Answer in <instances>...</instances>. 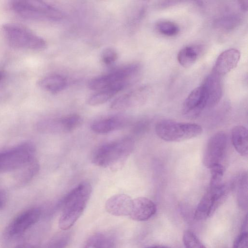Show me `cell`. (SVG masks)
Wrapping results in <instances>:
<instances>
[{
	"mask_svg": "<svg viewBox=\"0 0 248 248\" xmlns=\"http://www.w3.org/2000/svg\"><path fill=\"white\" fill-rule=\"evenodd\" d=\"M70 236L67 233H61L54 237L46 248H66L69 242Z\"/></svg>",
	"mask_w": 248,
	"mask_h": 248,
	"instance_id": "cell-30",
	"label": "cell"
},
{
	"mask_svg": "<svg viewBox=\"0 0 248 248\" xmlns=\"http://www.w3.org/2000/svg\"><path fill=\"white\" fill-rule=\"evenodd\" d=\"M9 6L14 13L26 19L57 21L63 17L59 9L43 1L16 0L11 1Z\"/></svg>",
	"mask_w": 248,
	"mask_h": 248,
	"instance_id": "cell-4",
	"label": "cell"
},
{
	"mask_svg": "<svg viewBox=\"0 0 248 248\" xmlns=\"http://www.w3.org/2000/svg\"><path fill=\"white\" fill-rule=\"evenodd\" d=\"M232 248H248V232H241V234L234 240Z\"/></svg>",
	"mask_w": 248,
	"mask_h": 248,
	"instance_id": "cell-32",
	"label": "cell"
},
{
	"mask_svg": "<svg viewBox=\"0 0 248 248\" xmlns=\"http://www.w3.org/2000/svg\"><path fill=\"white\" fill-rule=\"evenodd\" d=\"M227 144V137L225 132L219 131L213 135L208 140L203 153V165L210 169L216 164H221Z\"/></svg>",
	"mask_w": 248,
	"mask_h": 248,
	"instance_id": "cell-9",
	"label": "cell"
},
{
	"mask_svg": "<svg viewBox=\"0 0 248 248\" xmlns=\"http://www.w3.org/2000/svg\"><path fill=\"white\" fill-rule=\"evenodd\" d=\"M118 54L117 50L113 47H107L103 49L101 54V59L106 65L113 63L118 59Z\"/></svg>",
	"mask_w": 248,
	"mask_h": 248,
	"instance_id": "cell-31",
	"label": "cell"
},
{
	"mask_svg": "<svg viewBox=\"0 0 248 248\" xmlns=\"http://www.w3.org/2000/svg\"><path fill=\"white\" fill-rule=\"evenodd\" d=\"M156 211V205L152 201L146 197H138L133 199L129 216L134 220L146 221L152 217Z\"/></svg>",
	"mask_w": 248,
	"mask_h": 248,
	"instance_id": "cell-16",
	"label": "cell"
},
{
	"mask_svg": "<svg viewBox=\"0 0 248 248\" xmlns=\"http://www.w3.org/2000/svg\"><path fill=\"white\" fill-rule=\"evenodd\" d=\"M133 199L124 194L114 195L106 201L105 208L110 214L115 216H129Z\"/></svg>",
	"mask_w": 248,
	"mask_h": 248,
	"instance_id": "cell-18",
	"label": "cell"
},
{
	"mask_svg": "<svg viewBox=\"0 0 248 248\" xmlns=\"http://www.w3.org/2000/svg\"><path fill=\"white\" fill-rule=\"evenodd\" d=\"M146 248H170L169 247L163 246H151L149 247H147Z\"/></svg>",
	"mask_w": 248,
	"mask_h": 248,
	"instance_id": "cell-37",
	"label": "cell"
},
{
	"mask_svg": "<svg viewBox=\"0 0 248 248\" xmlns=\"http://www.w3.org/2000/svg\"><path fill=\"white\" fill-rule=\"evenodd\" d=\"M202 85L207 95L206 108H212L219 103L222 95L220 76L213 71L205 78Z\"/></svg>",
	"mask_w": 248,
	"mask_h": 248,
	"instance_id": "cell-15",
	"label": "cell"
},
{
	"mask_svg": "<svg viewBox=\"0 0 248 248\" xmlns=\"http://www.w3.org/2000/svg\"><path fill=\"white\" fill-rule=\"evenodd\" d=\"M239 5L240 8L245 11H247L248 10V0H242L238 1Z\"/></svg>",
	"mask_w": 248,
	"mask_h": 248,
	"instance_id": "cell-34",
	"label": "cell"
},
{
	"mask_svg": "<svg viewBox=\"0 0 248 248\" xmlns=\"http://www.w3.org/2000/svg\"><path fill=\"white\" fill-rule=\"evenodd\" d=\"M92 191L90 183L84 181L70 191L61 201L62 208L59 221V228L63 231L70 229L79 218L86 208Z\"/></svg>",
	"mask_w": 248,
	"mask_h": 248,
	"instance_id": "cell-1",
	"label": "cell"
},
{
	"mask_svg": "<svg viewBox=\"0 0 248 248\" xmlns=\"http://www.w3.org/2000/svg\"><path fill=\"white\" fill-rule=\"evenodd\" d=\"M82 122L81 117L78 114H73L56 118L44 122V130L50 133H69L78 127Z\"/></svg>",
	"mask_w": 248,
	"mask_h": 248,
	"instance_id": "cell-12",
	"label": "cell"
},
{
	"mask_svg": "<svg viewBox=\"0 0 248 248\" xmlns=\"http://www.w3.org/2000/svg\"><path fill=\"white\" fill-rule=\"evenodd\" d=\"M183 241L185 248H206L197 236L190 231L184 232Z\"/></svg>",
	"mask_w": 248,
	"mask_h": 248,
	"instance_id": "cell-28",
	"label": "cell"
},
{
	"mask_svg": "<svg viewBox=\"0 0 248 248\" xmlns=\"http://www.w3.org/2000/svg\"><path fill=\"white\" fill-rule=\"evenodd\" d=\"M80 248H116V242L111 235L97 232L89 237Z\"/></svg>",
	"mask_w": 248,
	"mask_h": 248,
	"instance_id": "cell-21",
	"label": "cell"
},
{
	"mask_svg": "<svg viewBox=\"0 0 248 248\" xmlns=\"http://www.w3.org/2000/svg\"><path fill=\"white\" fill-rule=\"evenodd\" d=\"M6 77V73L2 70H0V82L2 81Z\"/></svg>",
	"mask_w": 248,
	"mask_h": 248,
	"instance_id": "cell-36",
	"label": "cell"
},
{
	"mask_svg": "<svg viewBox=\"0 0 248 248\" xmlns=\"http://www.w3.org/2000/svg\"><path fill=\"white\" fill-rule=\"evenodd\" d=\"M141 66L139 63L126 65L92 79L88 86L90 89L97 92L111 89L118 93L139 74Z\"/></svg>",
	"mask_w": 248,
	"mask_h": 248,
	"instance_id": "cell-3",
	"label": "cell"
},
{
	"mask_svg": "<svg viewBox=\"0 0 248 248\" xmlns=\"http://www.w3.org/2000/svg\"><path fill=\"white\" fill-rule=\"evenodd\" d=\"M200 49L194 46H186L182 48L178 53L177 59L179 64L185 68L193 65L199 55Z\"/></svg>",
	"mask_w": 248,
	"mask_h": 248,
	"instance_id": "cell-23",
	"label": "cell"
},
{
	"mask_svg": "<svg viewBox=\"0 0 248 248\" xmlns=\"http://www.w3.org/2000/svg\"><path fill=\"white\" fill-rule=\"evenodd\" d=\"M66 79L59 74H51L40 78L38 86L43 90L51 93H57L64 90L67 86Z\"/></svg>",
	"mask_w": 248,
	"mask_h": 248,
	"instance_id": "cell-19",
	"label": "cell"
},
{
	"mask_svg": "<svg viewBox=\"0 0 248 248\" xmlns=\"http://www.w3.org/2000/svg\"><path fill=\"white\" fill-rule=\"evenodd\" d=\"M148 89L142 87L123 94L114 100L110 105L111 109L124 110L143 104L148 94Z\"/></svg>",
	"mask_w": 248,
	"mask_h": 248,
	"instance_id": "cell-13",
	"label": "cell"
},
{
	"mask_svg": "<svg viewBox=\"0 0 248 248\" xmlns=\"http://www.w3.org/2000/svg\"><path fill=\"white\" fill-rule=\"evenodd\" d=\"M228 193V188L223 184L217 187H209L198 204L194 214L195 219L202 220L211 216L224 202Z\"/></svg>",
	"mask_w": 248,
	"mask_h": 248,
	"instance_id": "cell-8",
	"label": "cell"
},
{
	"mask_svg": "<svg viewBox=\"0 0 248 248\" xmlns=\"http://www.w3.org/2000/svg\"><path fill=\"white\" fill-rule=\"evenodd\" d=\"M1 30L7 42L14 48L42 50L46 47L44 38L21 24L6 23L2 25Z\"/></svg>",
	"mask_w": 248,
	"mask_h": 248,
	"instance_id": "cell-5",
	"label": "cell"
},
{
	"mask_svg": "<svg viewBox=\"0 0 248 248\" xmlns=\"http://www.w3.org/2000/svg\"><path fill=\"white\" fill-rule=\"evenodd\" d=\"M237 199L238 203L242 208H246L248 203V175L243 173L238 183Z\"/></svg>",
	"mask_w": 248,
	"mask_h": 248,
	"instance_id": "cell-25",
	"label": "cell"
},
{
	"mask_svg": "<svg viewBox=\"0 0 248 248\" xmlns=\"http://www.w3.org/2000/svg\"><path fill=\"white\" fill-rule=\"evenodd\" d=\"M155 29L160 34L167 36H175L179 31V28L176 23L167 20L158 21Z\"/></svg>",
	"mask_w": 248,
	"mask_h": 248,
	"instance_id": "cell-26",
	"label": "cell"
},
{
	"mask_svg": "<svg viewBox=\"0 0 248 248\" xmlns=\"http://www.w3.org/2000/svg\"><path fill=\"white\" fill-rule=\"evenodd\" d=\"M15 248H36L34 245L29 243L20 244L16 246Z\"/></svg>",
	"mask_w": 248,
	"mask_h": 248,
	"instance_id": "cell-35",
	"label": "cell"
},
{
	"mask_svg": "<svg viewBox=\"0 0 248 248\" xmlns=\"http://www.w3.org/2000/svg\"><path fill=\"white\" fill-rule=\"evenodd\" d=\"M129 123L128 118L115 115L94 121L91 125V128L97 134H107L125 127Z\"/></svg>",
	"mask_w": 248,
	"mask_h": 248,
	"instance_id": "cell-17",
	"label": "cell"
},
{
	"mask_svg": "<svg viewBox=\"0 0 248 248\" xmlns=\"http://www.w3.org/2000/svg\"><path fill=\"white\" fill-rule=\"evenodd\" d=\"M7 202V195L6 193L2 190H0V210L4 208Z\"/></svg>",
	"mask_w": 248,
	"mask_h": 248,
	"instance_id": "cell-33",
	"label": "cell"
},
{
	"mask_svg": "<svg viewBox=\"0 0 248 248\" xmlns=\"http://www.w3.org/2000/svg\"><path fill=\"white\" fill-rule=\"evenodd\" d=\"M239 19L236 15L227 16L217 20L216 24L219 29L228 30L237 26L240 22Z\"/></svg>",
	"mask_w": 248,
	"mask_h": 248,
	"instance_id": "cell-29",
	"label": "cell"
},
{
	"mask_svg": "<svg viewBox=\"0 0 248 248\" xmlns=\"http://www.w3.org/2000/svg\"><path fill=\"white\" fill-rule=\"evenodd\" d=\"M39 168V164L35 158L30 163L18 170L19 172L17 174L16 179L17 186H23L29 183L38 173Z\"/></svg>",
	"mask_w": 248,
	"mask_h": 248,
	"instance_id": "cell-22",
	"label": "cell"
},
{
	"mask_svg": "<svg viewBox=\"0 0 248 248\" xmlns=\"http://www.w3.org/2000/svg\"><path fill=\"white\" fill-rule=\"evenodd\" d=\"M240 58L239 51L235 48L224 50L217 57L213 72L220 76H223L235 68Z\"/></svg>",
	"mask_w": 248,
	"mask_h": 248,
	"instance_id": "cell-14",
	"label": "cell"
},
{
	"mask_svg": "<svg viewBox=\"0 0 248 248\" xmlns=\"http://www.w3.org/2000/svg\"><path fill=\"white\" fill-rule=\"evenodd\" d=\"M207 101L205 89L202 84L193 90L185 100L183 113L188 118H197L206 108Z\"/></svg>",
	"mask_w": 248,
	"mask_h": 248,
	"instance_id": "cell-11",
	"label": "cell"
},
{
	"mask_svg": "<svg viewBox=\"0 0 248 248\" xmlns=\"http://www.w3.org/2000/svg\"><path fill=\"white\" fill-rule=\"evenodd\" d=\"M117 93L116 91L111 89L98 91L88 98L87 104L92 106L103 104L108 101Z\"/></svg>",
	"mask_w": 248,
	"mask_h": 248,
	"instance_id": "cell-24",
	"label": "cell"
},
{
	"mask_svg": "<svg viewBox=\"0 0 248 248\" xmlns=\"http://www.w3.org/2000/svg\"><path fill=\"white\" fill-rule=\"evenodd\" d=\"M211 179L209 187L214 188L221 186L224 173V167L221 164H216L210 168Z\"/></svg>",
	"mask_w": 248,
	"mask_h": 248,
	"instance_id": "cell-27",
	"label": "cell"
},
{
	"mask_svg": "<svg viewBox=\"0 0 248 248\" xmlns=\"http://www.w3.org/2000/svg\"><path fill=\"white\" fill-rule=\"evenodd\" d=\"M35 147L31 142L21 143L0 153V172L18 170L35 159Z\"/></svg>",
	"mask_w": 248,
	"mask_h": 248,
	"instance_id": "cell-7",
	"label": "cell"
},
{
	"mask_svg": "<svg viewBox=\"0 0 248 248\" xmlns=\"http://www.w3.org/2000/svg\"><path fill=\"white\" fill-rule=\"evenodd\" d=\"M248 129L243 125L233 127L231 131V141L235 150L242 156L248 154Z\"/></svg>",
	"mask_w": 248,
	"mask_h": 248,
	"instance_id": "cell-20",
	"label": "cell"
},
{
	"mask_svg": "<svg viewBox=\"0 0 248 248\" xmlns=\"http://www.w3.org/2000/svg\"><path fill=\"white\" fill-rule=\"evenodd\" d=\"M155 131L157 136L165 141H181L200 135L202 128L195 123H181L166 119L156 124Z\"/></svg>",
	"mask_w": 248,
	"mask_h": 248,
	"instance_id": "cell-6",
	"label": "cell"
},
{
	"mask_svg": "<svg viewBox=\"0 0 248 248\" xmlns=\"http://www.w3.org/2000/svg\"><path fill=\"white\" fill-rule=\"evenodd\" d=\"M41 212L39 208L32 207L17 215L9 224L6 233L10 237L21 234L39 219Z\"/></svg>",
	"mask_w": 248,
	"mask_h": 248,
	"instance_id": "cell-10",
	"label": "cell"
},
{
	"mask_svg": "<svg viewBox=\"0 0 248 248\" xmlns=\"http://www.w3.org/2000/svg\"><path fill=\"white\" fill-rule=\"evenodd\" d=\"M134 140L128 137L105 143L94 152L92 162L95 165L109 168L114 171L120 169L134 150Z\"/></svg>",
	"mask_w": 248,
	"mask_h": 248,
	"instance_id": "cell-2",
	"label": "cell"
}]
</instances>
